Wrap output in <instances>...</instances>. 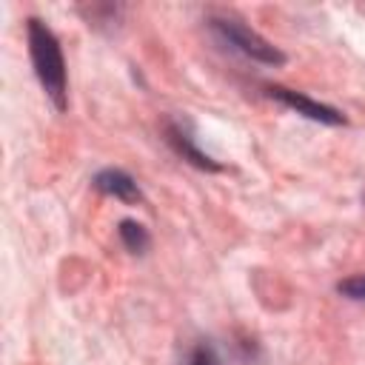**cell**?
<instances>
[{"label": "cell", "mask_w": 365, "mask_h": 365, "mask_svg": "<svg viewBox=\"0 0 365 365\" xmlns=\"http://www.w3.org/2000/svg\"><path fill=\"white\" fill-rule=\"evenodd\" d=\"M26 43H29L31 68L40 80L43 94L48 97V103L57 111H66L68 108V77H66V60H63L57 34L40 17H29L26 20Z\"/></svg>", "instance_id": "obj_1"}, {"label": "cell", "mask_w": 365, "mask_h": 365, "mask_svg": "<svg viewBox=\"0 0 365 365\" xmlns=\"http://www.w3.org/2000/svg\"><path fill=\"white\" fill-rule=\"evenodd\" d=\"M208 29L214 31V37L228 46L231 51H240L242 57L262 63V66H285V51H279L271 40H265L262 34H257L251 26H245L240 17L231 14H211L208 17Z\"/></svg>", "instance_id": "obj_2"}, {"label": "cell", "mask_w": 365, "mask_h": 365, "mask_svg": "<svg viewBox=\"0 0 365 365\" xmlns=\"http://www.w3.org/2000/svg\"><path fill=\"white\" fill-rule=\"evenodd\" d=\"M265 94L271 100L282 103L285 108L314 120V123H322V125H345L348 123V117L339 108H334L328 103H319V100H314V97H308L302 91H294V88H285V86H265Z\"/></svg>", "instance_id": "obj_3"}, {"label": "cell", "mask_w": 365, "mask_h": 365, "mask_svg": "<svg viewBox=\"0 0 365 365\" xmlns=\"http://www.w3.org/2000/svg\"><path fill=\"white\" fill-rule=\"evenodd\" d=\"M165 143L171 145V151H174L180 160L191 163L194 168H200V171H211V174L222 171V163H217L211 154H205V151L197 145V140L188 134L185 125H180V123H165Z\"/></svg>", "instance_id": "obj_4"}, {"label": "cell", "mask_w": 365, "mask_h": 365, "mask_svg": "<svg viewBox=\"0 0 365 365\" xmlns=\"http://www.w3.org/2000/svg\"><path fill=\"white\" fill-rule=\"evenodd\" d=\"M91 185L100 194L114 197L120 202H140L143 200V191H140L137 180L128 171H123V168H103V171H97L94 180H91Z\"/></svg>", "instance_id": "obj_5"}, {"label": "cell", "mask_w": 365, "mask_h": 365, "mask_svg": "<svg viewBox=\"0 0 365 365\" xmlns=\"http://www.w3.org/2000/svg\"><path fill=\"white\" fill-rule=\"evenodd\" d=\"M117 237H120L123 248L131 251V254H145L148 245H151L148 228L143 222H137V220H120L117 222Z\"/></svg>", "instance_id": "obj_6"}, {"label": "cell", "mask_w": 365, "mask_h": 365, "mask_svg": "<svg viewBox=\"0 0 365 365\" xmlns=\"http://www.w3.org/2000/svg\"><path fill=\"white\" fill-rule=\"evenodd\" d=\"M336 294L354 302H365V274H354L342 282H336Z\"/></svg>", "instance_id": "obj_7"}, {"label": "cell", "mask_w": 365, "mask_h": 365, "mask_svg": "<svg viewBox=\"0 0 365 365\" xmlns=\"http://www.w3.org/2000/svg\"><path fill=\"white\" fill-rule=\"evenodd\" d=\"M185 365H220V359H217V351H214L208 342H197V345L188 351Z\"/></svg>", "instance_id": "obj_8"}, {"label": "cell", "mask_w": 365, "mask_h": 365, "mask_svg": "<svg viewBox=\"0 0 365 365\" xmlns=\"http://www.w3.org/2000/svg\"><path fill=\"white\" fill-rule=\"evenodd\" d=\"M117 14H120V6H91L88 23L91 26H106V23H114Z\"/></svg>", "instance_id": "obj_9"}]
</instances>
